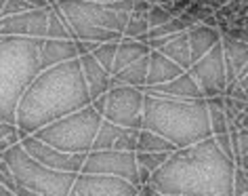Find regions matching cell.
Wrapping results in <instances>:
<instances>
[{"mask_svg": "<svg viewBox=\"0 0 248 196\" xmlns=\"http://www.w3.org/2000/svg\"><path fill=\"white\" fill-rule=\"evenodd\" d=\"M40 38L0 36V120L15 125L26 89L40 74Z\"/></svg>", "mask_w": 248, "mask_h": 196, "instance_id": "277c9868", "label": "cell"}, {"mask_svg": "<svg viewBox=\"0 0 248 196\" xmlns=\"http://www.w3.org/2000/svg\"><path fill=\"white\" fill-rule=\"evenodd\" d=\"M244 112H246V114H248V103H246V108H244Z\"/></svg>", "mask_w": 248, "mask_h": 196, "instance_id": "7bdbcfd3", "label": "cell"}, {"mask_svg": "<svg viewBox=\"0 0 248 196\" xmlns=\"http://www.w3.org/2000/svg\"><path fill=\"white\" fill-rule=\"evenodd\" d=\"M189 38V51H191V64H196L200 57H204L215 45L221 42V32L217 28H208L202 23H196L194 28L187 30Z\"/></svg>", "mask_w": 248, "mask_h": 196, "instance_id": "e0dca14e", "label": "cell"}, {"mask_svg": "<svg viewBox=\"0 0 248 196\" xmlns=\"http://www.w3.org/2000/svg\"><path fill=\"white\" fill-rule=\"evenodd\" d=\"M177 148L172 146L169 139H164L162 135L154 131H147V129H141L139 131V139H137V152H169L172 154Z\"/></svg>", "mask_w": 248, "mask_h": 196, "instance_id": "44dd1931", "label": "cell"}, {"mask_svg": "<svg viewBox=\"0 0 248 196\" xmlns=\"http://www.w3.org/2000/svg\"><path fill=\"white\" fill-rule=\"evenodd\" d=\"M89 2H97V4H111V2H118V0H89Z\"/></svg>", "mask_w": 248, "mask_h": 196, "instance_id": "60d3db41", "label": "cell"}, {"mask_svg": "<svg viewBox=\"0 0 248 196\" xmlns=\"http://www.w3.org/2000/svg\"><path fill=\"white\" fill-rule=\"evenodd\" d=\"M183 68L177 65L175 61H170L166 55H162L160 51H150V64H147V76H145V84L143 89H152L156 84L169 82L172 78L181 76Z\"/></svg>", "mask_w": 248, "mask_h": 196, "instance_id": "9a60e30c", "label": "cell"}, {"mask_svg": "<svg viewBox=\"0 0 248 196\" xmlns=\"http://www.w3.org/2000/svg\"><path fill=\"white\" fill-rule=\"evenodd\" d=\"M99 125H101V116L93 110V106H86L51 125L40 127L32 135L67 154H89Z\"/></svg>", "mask_w": 248, "mask_h": 196, "instance_id": "52a82bcc", "label": "cell"}, {"mask_svg": "<svg viewBox=\"0 0 248 196\" xmlns=\"http://www.w3.org/2000/svg\"><path fill=\"white\" fill-rule=\"evenodd\" d=\"M0 196H17V194L13 192V190H9L4 183H0Z\"/></svg>", "mask_w": 248, "mask_h": 196, "instance_id": "f35d334b", "label": "cell"}, {"mask_svg": "<svg viewBox=\"0 0 248 196\" xmlns=\"http://www.w3.org/2000/svg\"><path fill=\"white\" fill-rule=\"evenodd\" d=\"M137 158V167L147 169L150 173H154L158 167H162L169 158V152H135Z\"/></svg>", "mask_w": 248, "mask_h": 196, "instance_id": "484cf974", "label": "cell"}, {"mask_svg": "<svg viewBox=\"0 0 248 196\" xmlns=\"http://www.w3.org/2000/svg\"><path fill=\"white\" fill-rule=\"evenodd\" d=\"M105 110L101 118L114 122L118 127L141 129V116H143V89L139 87H111L105 93Z\"/></svg>", "mask_w": 248, "mask_h": 196, "instance_id": "ba28073f", "label": "cell"}, {"mask_svg": "<svg viewBox=\"0 0 248 196\" xmlns=\"http://www.w3.org/2000/svg\"><path fill=\"white\" fill-rule=\"evenodd\" d=\"M147 64H150V55H145V57L133 61L131 65H126V68H122L120 72L111 74V87L126 84V87H139V89H143L145 76H147Z\"/></svg>", "mask_w": 248, "mask_h": 196, "instance_id": "d6986e66", "label": "cell"}, {"mask_svg": "<svg viewBox=\"0 0 248 196\" xmlns=\"http://www.w3.org/2000/svg\"><path fill=\"white\" fill-rule=\"evenodd\" d=\"M17 196H42V194H36V192H30V190H26V188H21V186H17V192H15Z\"/></svg>", "mask_w": 248, "mask_h": 196, "instance_id": "8d00e7d4", "label": "cell"}, {"mask_svg": "<svg viewBox=\"0 0 248 196\" xmlns=\"http://www.w3.org/2000/svg\"><path fill=\"white\" fill-rule=\"evenodd\" d=\"M137 196H143V192H139V194H137Z\"/></svg>", "mask_w": 248, "mask_h": 196, "instance_id": "ee69618b", "label": "cell"}, {"mask_svg": "<svg viewBox=\"0 0 248 196\" xmlns=\"http://www.w3.org/2000/svg\"><path fill=\"white\" fill-rule=\"evenodd\" d=\"M19 144L30 156L42 163L45 167H51L55 171H65V173H80L82 163L86 158V154H67V152H61L57 148H53V146L40 142V139H36L34 135L21 137Z\"/></svg>", "mask_w": 248, "mask_h": 196, "instance_id": "8fae6325", "label": "cell"}, {"mask_svg": "<svg viewBox=\"0 0 248 196\" xmlns=\"http://www.w3.org/2000/svg\"><path fill=\"white\" fill-rule=\"evenodd\" d=\"M141 192H143V196H169V194H160V192H156V190H152L150 186H145L143 190H141Z\"/></svg>", "mask_w": 248, "mask_h": 196, "instance_id": "74e56055", "label": "cell"}, {"mask_svg": "<svg viewBox=\"0 0 248 196\" xmlns=\"http://www.w3.org/2000/svg\"><path fill=\"white\" fill-rule=\"evenodd\" d=\"M189 2H191V0H172V2L169 4V11L172 13V17H175V15H181V13H185V11H187Z\"/></svg>", "mask_w": 248, "mask_h": 196, "instance_id": "1f68e13d", "label": "cell"}, {"mask_svg": "<svg viewBox=\"0 0 248 196\" xmlns=\"http://www.w3.org/2000/svg\"><path fill=\"white\" fill-rule=\"evenodd\" d=\"M152 49L147 47V42H141V40H133V38H122L118 42V49H116V59H114V65H111V74L120 72L122 68L131 65L133 61H137L145 55H150Z\"/></svg>", "mask_w": 248, "mask_h": 196, "instance_id": "ac0fdd59", "label": "cell"}, {"mask_svg": "<svg viewBox=\"0 0 248 196\" xmlns=\"http://www.w3.org/2000/svg\"><path fill=\"white\" fill-rule=\"evenodd\" d=\"M45 38H57V40H74V36L67 28V23L61 15V11L55 7L48 9V19H46V36Z\"/></svg>", "mask_w": 248, "mask_h": 196, "instance_id": "603a6c76", "label": "cell"}, {"mask_svg": "<svg viewBox=\"0 0 248 196\" xmlns=\"http://www.w3.org/2000/svg\"><path fill=\"white\" fill-rule=\"evenodd\" d=\"M78 59L76 40H57V38H42L40 47V68L46 70L51 65L63 64V61Z\"/></svg>", "mask_w": 248, "mask_h": 196, "instance_id": "2e32d148", "label": "cell"}, {"mask_svg": "<svg viewBox=\"0 0 248 196\" xmlns=\"http://www.w3.org/2000/svg\"><path fill=\"white\" fill-rule=\"evenodd\" d=\"M233 161L208 137L169 154L147 186L169 196H233Z\"/></svg>", "mask_w": 248, "mask_h": 196, "instance_id": "6da1fadb", "label": "cell"}, {"mask_svg": "<svg viewBox=\"0 0 248 196\" xmlns=\"http://www.w3.org/2000/svg\"><path fill=\"white\" fill-rule=\"evenodd\" d=\"M143 93L158 95V97H172V99H202V91L198 87L196 78L189 72H183L181 76L172 78L169 82L156 84L152 89H143Z\"/></svg>", "mask_w": 248, "mask_h": 196, "instance_id": "4fadbf2b", "label": "cell"}, {"mask_svg": "<svg viewBox=\"0 0 248 196\" xmlns=\"http://www.w3.org/2000/svg\"><path fill=\"white\" fill-rule=\"evenodd\" d=\"M67 196H89V192L82 188V186H78L76 181H74V186H72V190H70V194Z\"/></svg>", "mask_w": 248, "mask_h": 196, "instance_id": "e575fe53", "label": "cell"}, {"mask_svg": "<svg viewBox=\"0 0 248 196\" xmlns=\"http://www.w3.org/2000/svg\"><path fill=\"white\" fill-rule=\"evenodd\" d=\"M248 194V171L235 167L233 169V196Z\"/></svg>", "mask_w": 248, "mask_h": 196, "instance_id": "f1b7e54d", "label": "cell"}, {"mask_svg": "<svg viewBox=\"0 0 248 196\" xmlns=\"http://www.w3.org/2000/svg\"><path fill=\"white\" fill-rule=\"evenodd\" d=\"M91 106L80 61H63L42 70L26 89L15 114V127L21 137L32 135L40 127Z\"/></svg>", "mask_w": 248, "mask_h": 196, "instance_id": "7a4b0ae2", "label": "cell"}, {"mask_svg": "<svg viewBox=\"0 0 248 196\" xmlns=\"http://www.w3.org/2000/svg\"><path fill=\"white\" fill-rule=\"evenodd\" d=\"M0 183H4V186H7L9 190H13V192H17V186H19V183L15 181L13 173H11L9 164L2 161V156H0Z\"/></svg>", "mask_w": 248, "mask_h": 196, "instance_id": "4dcf8cb0", "label": "cell"}, {"mask_svg": "<svg viewBox=\"0 0 248 196\" xmlns=\"http://www.w3.org/2000/svg\"><path fill=\"white\" fill-rule=\"evenodd\" d=\"M238 87H240V89L248 95V72H246V74H242V76L238 78Z\"/></svg>", "mask_w": 248, "mask_h": 196, "instance_id": "d590c367", "label": "cell"}, {"mask_svg": "<svg viewBox=\"0 0 248 196\" xmlns=\"http://www.w3.org/2000/svg\"><path fill=\"white\" fill-rule=\"evenodd\" d=\"M172 17V13L169 11V7H162V4H152V9L147 11V26L152 28H158L166 23Z\"/></svg>", "mask_w": 248, "mask_h": 196, "instance_id": "83f0119b", "label": "cell"}, {"mask_svg": "<svg viewBox=\"0 0 248 196\" xmlns=\"http://www.w3.org/2000/svg\"><path fill=\"white\" fill-rule=\"evenodd\" d=\"M147 30H150V26H147V15L131 13L126 28H124L122 38H133V40H141V42H143V36L147 34Z\"/></svg>", "mask_w": 248, "mask_h": 196, "instance_id": "cb8c5ba5", "label": "cell"}, {"mask_svg": "<svg viewBox=\"0 0 248 196\" xmlns=\"http://www.w3.org/2000/svg\"><path fill=\"white\" fill-rule=\"evenodd\" d=\"M122 127L114 125V122L101 118V125L97 129V135H95V142H93V148L91 152H99V150H111L114 148V142L120 135Z\"/></svg>", "mask_w": 248, "mask_h": 196, "instance_id": "7402d4cb", "label": "cell"}, {"mask_svg": "<svg viewBox=\"0 0 248 196\" xmlns=\"http://www.w3.org/2000/svg\"><path fill=\"white\" fill-rule=\"evenodd\" d=\"M116 49H118V42H101L95 51H93V57L99 61L103 70H108L111 74V65H114V59H116Z\"/></svg>", "mask_w": 248, "mask_h": 196, "instance_id": "4316f807", "label": "cell"}, {"mask_svg": "<svg viewBox=\"0 0 248 196\" xmlns=\"http://www.w3.org/2000/svg\"><path fill=\"white\" fill-rule=\"evenodd\" d=\"M26 11H32V7H30L26 0H7V4L0 11V17L19 15V13H26Z\"/></svg>", "mask_w": 248, "mask_h": 196, "instance_id": "f546056e", "label": "cell"}, {"mask_svg": "<svg viewBox=\"0 0 248 196\" xmlns=\"http://www.w3.org/2000/svg\"><path fill=\"white\" fill-rule=\"evenodd\" d=\"M2 161L9 164L15 181L21 188L42 196H67L78 175V173H65V171H55L51 167H45L42 163L30 156L21 148L19 142L2 152Z\"/></svg>", "mask_w": 248, "mask_h": 196, "instance_id": "8992f818", "label": "cell"}, {"mask_svg": "<svg viewBox=\"0 0 248 196\" xmlns=\"http://www.w3.org/2000/svg\"><path fill=\"white\" fill-rule=\"evenodd\" d=\"M242 196H248V194H242Z\"/></svg>", "mask_w": 248, "mask_h": 196, "instance_id": "f6af8a7d", "label": "cell"}, {"mask_svg": "<svg viewBox=\"0 0 248 196\" xmlns=\"http://www.w3.org/2000/svg\"><path fill=\"white\" fill-rule=\"evenodd\" d=\"M150 2H152V4H162V7H169L172 0H150Z\"/></svg>", "mask_w": 248, "mask_h": 196, "instance_id": "ab89813d", "label": "cell"}, {"mask_svg": "<svg viewBox=\"0 0 248 196\" xmlns=\"http://www.w3.org/2000/svg\"><path fill=\"white\" fill-rule=\"evenodd\" d=\"M15 131H17L15 125H9V122H2V120H0V139L7 137L9 133H15Z\"/></svg>", "mask_w": 248, "mask_h": 196, "instance_id": "836d02e7", "label": "cell"}, {"mask_svg": "<svg viewBox=\"0 0 248 196\" xmlns=\"http://www.w3.org/2000/svg\"><path fill=\"white\" fill-rule=\"evenodd\" d=\"M48 11L32 9L19 15L0 17V36H17V38H45L46 36Z\"/></svg>", "mask_w": 248, "mask_h": 196, "instance_id": "7c38bea8", "label": "cell"}, {"mask_svg": "<svg viewBox=\"0 0 248 196\" xmlns=\"http://www.w3.org/2000/svg\"><path fill=\"white\" fill-rule=\"evenodd\" d=\"M139 131H141V129H128V127H122L120 135H118V139L114 142V148H111V150H118V152H137Z\"/></svg>", "mask_w": 248, "mask_h": 196, "instance_id": "d4e9b609", "label": "cell"}, {"mask_svg": "<svg viewBox=\"0 0 248 196\" xmlns=\"http://www.w3.org/2000/svg\"><path fill=\"white\" fill-rule=\"evenodd\" d=\"M80 173L89 175H108V177H118L133 186H139V167L135 152H118V150H99V152H89L82 163Z\"/></svg>", "mask_w": 248, "mask_h": 196, "instance_id": "9c48e42d", "label": "cell"}, {"mask_svg": "<svg viewBox=\"0 0 248 196\" xmlns=\"http://www.w3.org/2000/svg\"><path fill=\"white\" fill-rule=\"evenodd\" d=\"M78 61H80V68H82V76H84L86 89H89L91 101L97 99L99 95L108 93L111 89V74L99 65V61L93 57V53L80 55Z\"/></svg>", "mask_w": 248, "mask_h": 196, "instance_id": "5bb4252c", "label": "cell"}, {"mask_svg": "<svg viewBox=\"0 0 248 196\" xmlns=\"http://www.w3.org/2000/svg\"><path fill=\"white\" fill-rule=\"evenodd\" d=\"M160 53L166 55L170 61H175L177 65L187 72L191 68V51H189V38H187V32H181V34H175L170 36L169 42L160 49Z\"/></svg>", "mask_w": 248, "mask_h": 196, "instance_id": "ffe728a7", "label": "cell"}, {"mask_svg": "<svg viewBox=\"0 0 248 196\" xmlns=\"http://www.w3.org/2000/svg\"><path fill=\"white\" fill-rule=\"evenodd\" d=\"M70 28L74 40L84 42H120L131 13L109 9L108 4H97L89 0H55Z\"/></svg>", "mask_w": 248, "mask_h": 196, "instance_id": "5b68a950", "label": "cell"}, {"mask_svg": "<svg viewBox=\"0 0 248 196\" xmlns=\"http://www.w3.org/2000/svg\"><path fill=\"white\" fill-rule=\"evenodd\" d=\"M187 72L196 78V82L204 97L225 95L227 78H225V59H223L221 42L215 45L204 57L198 59L196 64H191V68Z\"/></svg>", "mask_w": 248, "mask_h": 196, "instance_id": "30bf717a", "label": "cell"}, {"mask_svg": "<svg viewBox=\"0 0 248 196\" xmlns=\"http://www.w3.org/2000/svg\"><path fill=\"white\" fill-rule=\"evenodd\" d=\"M141 129L162 135L175 148H185V146L213 137L204 97L202 99H172V97L145 93Z\"/></svg>", "mask_w": 248, "mask_h": 196, "instance_id": "3957f363", "label": "cell"}, {"mask_svg": "<svg viewBox=\"0 0 248 196\" xmlns=\"http://www.w3.org/2000/svg\"><path fill=\"white\" fill-rule=\"evenodd\" d=\"M7 4V0H0V11H2V7Z\"/></svg>", "mask_w": 248, "mask_h": 196, "instance_id": "b9f144b4", "label": "cell"}, {"mask_svg": "<svg viewBox=\"0 0 248 196\" xmlns=\"http://www.w3.org/2000/svg\"><path fill=\"white\" fill-rule=\"evenodd\" d=\"M105 99H108V97H105V93H103V95H99L97 99H93V101H91L93 110H95V112H97L99 116H103V110H105Z\"/></svg>", "mask_w": 248, "mask_h": 196, "instance_id": "d6a6232c", "label": "cell"}]
</instances>
